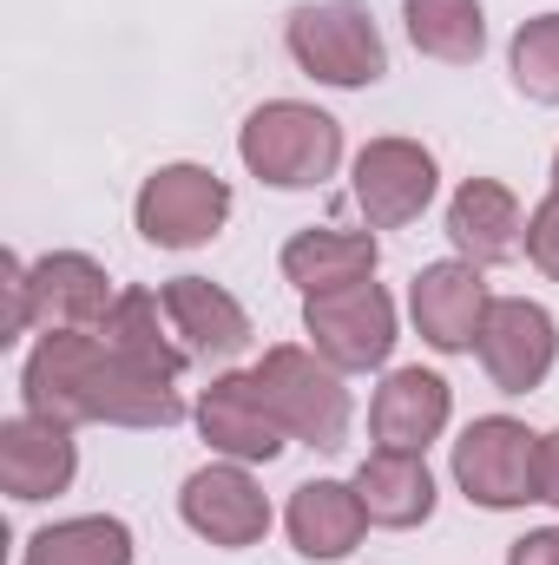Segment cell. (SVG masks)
<instances>
[{
    "mask_svg": "<svg viewBox=\"0 0 559 565\" xmlns=\"http://www.w3.org/2000/svg\"><path fill=\"white\" fill-rule=\"evenodd\" d=\"M447 237H454L461 264H507V257H520L527 224H520L514 191L494 184V178H467L454 191V204H447Z\"/></svg>",
    "mask_w": 559,
    "mask_h": 565,
    "instance_id": "cell-14",
    "label": "cell"
},
{
    "mask_svg": "<svg viewBox=\"0 0 559 565\" xmlns=\"http://www.w3.org/2000/svg\"><path fill=\"white\" fill-rule=\"evenodd\" d=\"M409 302H415V329L441 355L474 349V335H481V322L494 309V296L481 282V264H428L415 289H409Z\"/></svg>",
    "mask_w": 559,
    "mask_h": 565,
    "instance_id": "cell-11",
    "label": "cell"
},
{
    "mask_svg": "<svg viewBox=\"0 0 559 565\" xmlns=\"http://www.w3.org/2000/svg\"><path fill=\"white\" fill-rule=\"evenodd\" d=\"M553 198H559V158H553Z\"/></svg>",
    "mask_w": 559,
    "mask_h": 565,
    "instance_id": "cell-28",
    "label": "cell"
},
{
    "mask_svg": "<svg viewBox=\"0 0 559 565\" xmlns=\"http://www.w3.org/2000/svg\"><path fill=\"white\" fill-rule=\"evenodd\" d=\"M434 198V158L415 139H376L356 158V204L376 231L415 224Z\"/></svg>",
    "mask_w": 559,
    "mask_h": 565,
    "instance_id": "cell-9",
    "label": "cell"
},
{
    "mask_svg": "<svg viewBox=\"0 0 559 565\" xmlns=\"http://www.w3.org/2000/svg\"><path fill=\"white\" fill-rule=\"evenodd\" d=\"M474 349H481V369H487V382H494L500 395H527V388H540L547 369H553L559 329H553V316H547L540 302L507 296V302L487 309Z\"/></svg>",
    "mask_w": 559,
    "mask_h": 565,
    "instance_id": "cell-8",
    "label": "cell"
},
{
    "mask_svg": "<svg viewBox=\"0 0 559 565\" xmlns=\"http://www.w3.org/2000/svg\"><path fill=\"white\" fill-rule=\"evenodd\" d=\"M409 7V40L441 66H474L487 46L481 0H402Z\"/></svg>",
    "mask_w": 559,
    "mask_h": 565,
    "instance_id": "cell-22",
    "label": "cell"
},
{
    "mask_svg": "<svg viewBox=\"0 0 559 565\" xmlns=\"http://www.w3.org/2000/svg\"><path fill=\"white\" fill-rule=\"evenodd\" d=\"M369 427H376V447H389V454H421V447L447 427V382L428 375V369H395V375L376 388Z\"/></svg>",
    "mask_w": 559,
    "mask_h": 565,
    "instance_id": "cell-17",
    "label": "cell"
},
{
    "mask_svg": "<svg viewBox=\"0 0 559 565\" xmlns=\"http://www.w3.org/2000/svg\"><path fill=\"white\" fill-rule=\"evenodd\" d=\"M356 500L369 513V526H421L434 513V480L421 467V454H389L376 447L362 467H356Z\"/></svg>",
    "mask_w": 559,
    "mask_h": 565,
    "instance_id": "cell-20",
    "label": "cell"
},
{
    "mask_svg": "<svg viewBox=\"0 0 559 565\" xmlns=\"http://www.w3.org/2000/svg\"><path fill=\"white\" fill-rule=\"evenodd\" d=\"M73 427L46 422V415H20L0 427V487L13 500H53L73 487Z\"/></svg>",
    "mask_w": 559,
    "mask_h": 565,
    "instance_id": "cell-12",
    "label": "cell"
},
{
    "mask_svg": "<svg viewBox=\"0 0 559 565\" xmlns=\"http://www.w3.org/2000/svg\"><path fill=\"white\" fill-rule=\"evenodd\" d=\"M238 151H244V164H251L264 184L309 191V184H323V178L336 171V158H342V132H336V119L316 113V106L271 99V106L251 113V126H244Z\"/></svg>",
    "mask_w": 559,
    "mask_h": 565,
    "instance_id": "cell-2",
    "label": "cell"
},
{
    "mask_svg": "<svg viewBox=\"0 0 559 565\" xmlns=\"http://www.w3.org/2000/svg\"><path fill=\"white\" fill-rule=\"evenodd\" d=\"M527 257L559 282V198H547V204L527 217Z\"/></svg>",
    "mask_w": 559,
    "mask_h": 565,
    "instance_id": "cell-25",
    "label": "cell"
},
{
    "mask_svg": "<svg viewBox=\"0 0 559 565\" xmlns=\"http://www.w3.org/2000/svg\"><path fill=\"white\" fill-rule=\"evenodd\" d=\"M303 322L316 335V355L336 369H382L395 349V302L382 282H342L303 302Z\"/></svg>",
    "mask_w": 559,
    "mask_h": 565,
    "instance_id": "cell-6",
    "label": "cell"
},
{
    "mask_svg": "<svg viewBox=\"0 0 559 565\" xmlns=\"http://www.w3.org/2000/svg\"><path fill=\"white\" fill-rule=\"evenodd\" d=\"M540 500H553L559 507V434L540 440Z\"/></svg>",
    "mask_w": 559,
    "mask_h": 565,
    "instance_id": "cell-27",
    "label": "cell"
},
{
    "mask_svg": "<svg viewBox=\"0 0 559 565\" xmlns=\"http://www.w3.org/2000/svg\"><path fill=\"white\" fill-rule=\"evenodd\" d=\"M264 402L277 408L283 434L309 440V447H342L349 434V388L336 382V362H316L303 349H271L257 369Z\"/></svg>",
    "mask_w": 559,
    "mask_h": 565,
    "instance_id": "cell-5",
    "label": "cell"
},
{
    "mask_svg": "<svg viewBox=\"0 0 559 565\" xmlns=\"http://www.w3.org/2000/svg\"><path fill=\"white\" fill-rule=\"evenodd\" d=\"M362 526H369V513H362L356 487H342V480H309L289 500V540H296L303 559H342V553H356Z\"/></svg>",
    "mask_w": 559,
    "mask_h": 565,
    "instance_id": "cell-19",
    "label": "cell"
},
{
    "mask_svg": "<svg viewBox=\"0 0 559 565\" xmlns=\"http://www.w3.org/2000/svg\"><path fill=\"white\" fill-rule=\"evenodd\" d=\"M224 217H231V191L204 164H165L139 191V231L158 250H191V244L218 237Z\"/></svg>",
    "mask_w": 559,
    "mask_h": 565,
    "instance_id": "cell-7",
    "label": "cell"
},
{
    "mask_svg": "<svg viewBox=\"0 0 559 565\" xmlns=\"http://www.w3.org/2000/svg\"><path fill=\"white\" fill-rule=\"evenodd\" d=\"M198 427H204V440L224 447L231 460H277L283 454V422H277V408L264 402L257 375H224V382H211L204 402H198Z\"/></svg>",
    "mask_w": 559,
    "mask_h": 565,
    "instance_id": "cell-13",
    "label": "cell"
},
{
    "mask_svg": "<svg viewBox=\"0 0 559 565\" xmlns=\"http://www.w3.org/2000/svg\"><path fill=\"white\" fill-rule=\"evenodd\" d=\"M27 296H33V316L46 329H99L113 316V289H106V270L80 250H60V257H40L27 270Z\"/></svg>",
    "mask_w": 559,
    "mask_h": 565,
    "instance_id": "cell-15",
    "label": "cell"
},
{
    "mask_svg": "<svg viewBox=\"0 0 559 565\" xmlns=\"http://www.w3.org/2000/svg\"><path fill=\"white\" fill-rule=\"evenodd\" d=\"M158 296H165L171 329H178V342H184L191 355H204V362H231V355L251 349V316H244L238 296H224L218 282L178 277V282H165Z\"/></svg>",
    "mask_w": 559,
    "mask_h": 565,
    "instance_id": "cell-16",
    "label": "cell"
},
{
    "mask_svg": "<svg viewBox=\"0 0 559 565\" xmlns=\"http://www.w3.org/2000/svg\"><path fill=\"white\" fill-rule=\"evenodd\" d=\"M27 415L46 422H119V427H171L184 415L178 388L133 369L93 329H53L27 362Z\"/></svg>",
    "mask_w": 559,
    "mask_h": 565,
    "instance_id": "cell-1",
    "label": "cell"
},
{
    "mask_svg": "<svg viewBox=\"0 0 559 565\" xmlns=\"http://www.w3.org/2000/svg\"><path fill=\"white\" fill-rule=\"evenodd\" d=\"M507 565H559V526H547V533H527V540L507 553Z\"/></svg>",
    "mask_w": 559,
    "mask_h": 565,
    "instance_id": "cell-26",
    "label": "cell"
},
{
    "mask_svg": "<svg viewBox=\"0 0 559 565\" xmlns=\"http://www.w3.org/2000/svg\"><path fill=\"white\" fill-rule=\"evenodd\" d=\"M369 270H376V237L369 231H303V237L283 244V277L303 296L369 282Z\"/></svg>",
    "mask_w": 559,
    "mask_h": 565,
    "instance_id": "cell-21",
    "label": "cell"
},
{
    "mask_svg": "<svg viewBox=\"0 0 559 565\" xmlns=\"http://www.w3.org/2000/svg\"><path fill=\"white\" fill-rule=\"evenodd\" d=\"M514 86L540 106H559V13H540L514 33Z\"/></svg>",
    "mask_w": 559,
    "mask_h": 565,
    "instance_id": "cell-24",
    "label": "cell"
},
{
    "mask_svg": "<svg viewBox=\"0 0 559 565\" xmlns=\"http://www.w3.org/2000/svg\"><path fill=\"white\" fill-rule=\"evenodd\" d=\"M184 526L204 533L211 546L238 553V546H257L271 533V500L257 493V480L244 467H204L184 480Z\"/></svg>",
    "mask_w": 559,
    "mask_h": 565,
    "instance_id": "cell-10",
    "label": "cell"
},
{
    "mask_svg": "<svg viewBox=\"0 0 559 565\" xmlns=\"http://www.w3.org/2000/svg\"><path fill=\"white\" fill-rule=\"evenodd\" d=\"M99 335H106L133 369L158 375V382H178V369L191 362V349H184L178 329H171L165 296H151V289H126V296L113 302V316L99 322Z\"/></svg>",
    "mask_w": 559,
    "mask_h": 565,
    "instance_id": "cell-18",
    "label": "cell"
},
{
    "mask_svg": "<svg viewBox=\"0 0 559 565\" xmlns=\"http://www.w3.org/2000/svg\"><path fill=\"white\" fill-rule=\"evenodd\" d=\"M289 53L323 86H376L389 73L382 33L362 0H316L289 13Z\"/></svg>",
    "mask_w": 559,
    "mask_h": 565,
    "instance_id": "cell-3",
    "label": "cell"
},
{
    "mask_svg": "<svg viewBox=\"0 0 559 565\" xmlns=\"http://www.w3.org/2000/svg\"><path fill=\"white\" fill-rule=\"evenodd\" d=\"M20 565H133V533L126 520H66L33 533Z\"/></svg>",
    "mask_w": 559,
    "mask_h": 565,
    "instance_id": "cell-23",
    "label": "cell"
},
{
    "mask_svg": "<svg viewBox=\"0 0 559 565\" xmlns=\"http://www.w3.org/2000/svg\"><path fill=\"white\" fill-rule=\"evenodd\" d=\"M454 480L474 507H527L540 500V434H527L507 415H487L454 440Z\"/></svg>",
    "mask_w": 559,
    "mask_h": 565,
    "instance_id": "cell-4",
    "label": "cell"
}]
</instances>
